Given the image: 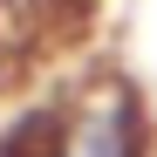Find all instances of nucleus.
Instances as JSON below:
<instances>
[{
    "mask_svg": "<svg viewBox=\"0 0 157 157\" xmlns=\"http://www.w3.org/2000/svg\"><path fill=\"white\" fill-rule=\"evenodd\" d=\"M62 157H144V116L123 82H96L62 123Z\"/></svg>",
    "mask_w": 157,
    "mask_h": 157,
    "instance_id": "nucleus-1",
    "label": "nucleus"
}]
</instances>
